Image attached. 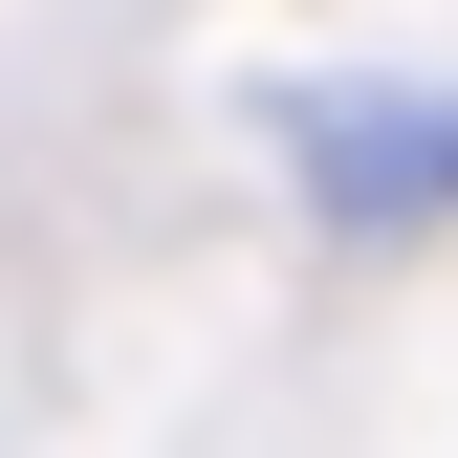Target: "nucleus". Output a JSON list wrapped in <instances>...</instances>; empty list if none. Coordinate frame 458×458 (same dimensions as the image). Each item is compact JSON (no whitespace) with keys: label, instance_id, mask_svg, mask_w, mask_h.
<instances>
[{"label":"nucleus","instance_id":"1","mask_svg":"<svg viewBox=\"0 0 458 458\" xmlns=\"http://www.w3.org/2000/svg\"><path fill=\"white\" fill-rule=\"evenodd\" d=\"M306 218H350V241H415L458 197V88H306Z\"/></svg>","mask_w":458,"mask_h":458}]
</instances>
